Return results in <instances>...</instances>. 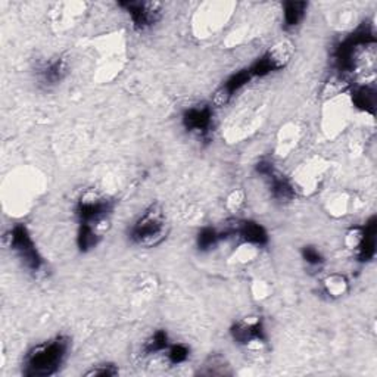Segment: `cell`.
<instances>
[{"label":"cell","mask_w":377,"mask_h":377,"mask_svg":"<svg viewBox=\"0 0 377 377\" xmlns=\"http://www.w3.org/2000/svg\"><path fill=\"white\" fill-rule=\"evenodd\" d=\"M71 348L68 336L58 335L32 347L24 357L23 374L25 377H51L59 373Z\"/></svg>","instance_id":"6da1fadb"},{"label":"cell","mask_w":377,"mask_h":377,"mask_svg":"<svg viewBox=\"0 0 377 377\" xmlns=\"http://www.w3.org/2000/svg\"><path fill=\"white\" fill-rule=\"evenodd\" d=\"M167 235L168 223L159 204L147 206L128 232L130 240L142 248L158 247L159 243L166 240Z\"/></svg>","instance_id":"7a4b0ae2"},{"label":"cell","mask_w":377,"mask_h":377,"mask_svg":"<svg viewBox=\"0 0 377 377\" xmlns=\"http://www.w3.org/2000/svg\"><path fill=\"white\" fill-rule=\"evenodd\" d=\"M376 37L373 30L367 24L359 25L352 35H350L347 39H343L335 49L333 59L338 71L342 74L354 73V70L357 68L359 54H361V49H364L366 46H373Z\"/></svg>","instance_id":"3957f363"},{"label":"cell","mask_w":377,"mask_h":377,"mask_svg":"<svg viewBox=\"0 0 377 377\" xmlns=\"http://www.w3.org/2000/svg\"><path fill=\"white\" fill-rule=\"evenodd\" d=\"M5 242L30 273L39 274L43 271L44 259L24 224H15L9 228V232L5 235Z\"/></svg>","instance_id":"277c9868"},{"label":"cell","mask_w":377,"mask_h":377,"mask_svg":"<svg viewBox=\"0 0 377 377\" xmlns=\"http://www.w3.org/2000/svg\"><path fill=\"white\" fill-rule=\"evenodd\" d=\"M113 211V202L93 189L86 190L75 204V216L80 224H90L101 230Z\"/></svg>","instance_id":"5b68a950"},{"label":"cell","mask_w":377,"mask_h":377,"mask_svg":"<svg viewBox=\"0 0 377 377\" xmlns=\"http://www.w3.org/2000/svg\"><path fill=\"white\" fill-rule=\"evenodd\" d=\"M120 6L125 9L133 27L139 31L154 27L162 18V5L158 2H123Z\"/></svg>","instance_id":"8992f818"},{"label":"cell","mask_w":377,"mask_h":377,"mask_svg":"<svg viewBox=\"0 0 377 377\" xmlns=\"http://www.w3.org/2000/svg\"><path fill=\"white\" fill-rule=\"evenodd\" d=\"M230 335L236 343L245 347H251L255 343L261 345V343L267 340L261 317H245L243 320L235 323L230 329Z\"/></svg>","instance_id":"52a82bcc"},{"label":"cell","mask_w":377,"mask_h":377,"mask_svg":"<svg viewBox=\"0 0 377 377\" xmlns=\"http://www.w3.org/2000/svg\"><path fill=\"white\" fill-rule=\"evenodd\" d=\"M214 123V109L211 105H196L185 111L183 125L189 133L198 135L199 137H206Z\"/></svg>","instance_id":"ba28073f"},{"label":"cell","mask_w":377,"mask_h":377,"mask_svg":"<svg viewBox=\"0 0 377 377\" xmlns=\"http://www.w3.org/2000/svg\"><path fill=\"white\" fill-rule=\"evenodd\" d=\"M68 59L63 56H55L51 61H46L40 65L36 70V78L43 87H55L68 75Z\"/></svg>","instance_id":"9c48e42d"},{"label":"cell","mask_w":377,"mask_h":377,"mask_svg":"<svg viewBox=\"0 0 377 377\" xmlns=\"http://www.w3.org/2000/svg\"><path fill=\"white\" fill-rule=\"evenodd\" d=\"M228 235H236L239 236L245 243L255 245V247H264L268 243V233L264 227L261 224L245 220V221H237L235 225H232L225 232Z\"/></svg>","instance_id":"30bf717a"},{"label":"cell","mask_w":377,"mask_h":377,"mask_svg":"<svg viewBox=\"0 0 377 377\" xmlns=\"http://www.w3.org/2000/svg\"><path fill=\"white\" fill-rule=\"evenodd\" d=\"M252 80H254V77H252L249 68H245V70L233 74L232 77H228L223 83V86L216 92L214 101L212 102H214V105H217V106L225 105L228 101L232 99L236 92H239L242 87L249 85Z\"/></svg>","instance_id":"8fae6325"},{"label":"cell","mask_w":377,"mask_h":377,"mask_svg":"<svg viewBox=\"0 0 377 377\" xmlns=\"http://www.w3.org/2000/svg\"><path fill=\"white\" fill-rule=\"evenodd\" d=\"M376 217H371L364 227H361V239L357 245V248L354 249L357 252L358 261L361 262H369L374 258L376 255Z\"/></svg>","instance_id":"7c38bea8"},{"label":"cell","mask_w":377,"mask_h":377,"mask_svg":"<svg viewBox=\"0 0 377 377\" xmlns=\"http://www.w3.org/2000/svg\"><path fill=\"white\" fill-rule=\"evenodd\" d=\"M268 183H270V192L273 194V198L278 202H290L295 199V187L292 186V183L289 182L288 178H285L283 175L277 174V171L270 175L268 178Z\"/></svg>","instance_id":"4fadbf2b"},{"label":"cell","mask_w":377,"mask_h":377,"mask_svg":"<svg viewBox=\"0 0 377 377\" xmlns=\"http://www.w3.org/2000/svg\"><path fill=\"white\" fill-rule=\"evenodd\" d=\"M99 228L90 225V224H80L78 233H77V247L80 252H89L97 247L101 240Z\"/></svg>","instance_id":"5bb4252c"},{"label":"cell","mask_w":377,"mask_h":377,"mask_svg":"<svg viewBox=\"0 0 377 377\" xmlns=\"http://www.w3.org/2000/svg\"><path fill=\"white\" fill-rule=\"evenodd\" d=\"M352 104L364 112L374 113L376 109V90L373 86H358L352 90Z\"/></svg>","instance_id":"9a60e30c"},{"label":"cell","mask_w":377,"mask_h":377,"mask_svg":"<svg viewBox=\"0 0 377 377\" xmlns=\"http://www.w3.org/2000/svg\"><path fill=\"white\" fill-rule=\"evenodd\" d=\"M308 4L305 2H286L283 5V24L286 28L298 27L305 18Z\"/></svg>","instance_id":"2e32d148"},{"label":"cell","mask_w":377,"mask_h":377,"mask_svg":"<svg viewBox=\"0 0 377 377\" xmlns=\"http://www.w3.org/2000/svg\"><path fill=\"white\" fill-rule=\"evenodd\" d=\"M224 236H227V233H220L216 230V228L205 227L198 233V237H196V245H198L199 251L208 252L211 249H214Z\"/></svg>","instance_id":"e0dca14e"},{"label":"cell","mask_w":377,"mask_h":377,"mask_svg":"<svg viewBox=\"0 0 377 377\" xmlns=\"http://www.w3.org/2000/svg\"><path fill=\"white\" fill-rule=\"evenodd\" d=\"M170 347V339L166 330H156L149 339L143 343L144 355H152L162 351H167Z\"/></svg>","instance_id":"ac0fdd59"},{"label":"cell","mask_w":377,"mask_h":377,"mask_svg":"<svg viewBox=\"0 0 377 377\" xmlns=\"http://www.w3.org/2000/svg\"><path fill=\"white\" fill-rule=\"evenodd\" d=\"M199 374L205 376H225V374H232L230 366L227 364L225 359L220 355L209 357L208 361L204 364V369L199 370Z\"/></svg>","instance_id":"d6986e66"},{"label":"cell","mask_w":377,"mask_h":377,"mask_svg":"<svg viewBox=\"0 0 377 377\" xmlns=\"http://www.w3.org/2000/svg\"><path fill=\"white\" fill-rule=\"evenodd\" d=\"M347 288V278L340 274H333L324 280V290L327 295H330V297H340V295L345 293Z\"/></svg>","instance_id":"ffe728a7"},{"label":"cell","mask_w":377,"mask_h":377,"mask_svg":"<svg viewBox=\"0 0 377 377\" xmlns=\"http://www.w3.org/2000/svg\"><path fill=\"white\" fill-rule=\"evenodd\" d=\"M190 357V348L185 343H175L167 348V359L171 366L186 363Z\"/></svg>","instance_id":"44dd1931"},{"label":"cell","mask_w":377,"mask_h":377,"mask_svg":"<svg viewBox=\"0 0 377 377\" xmlns=\"http://www.w3.org/2000/svg\"><path fill=\"white\" fill-rule=\"evenodd\" d=\"M302 259L311 267H321L324 264V257L316 247H304L302 251Z\"/></svg>","instance_id":"7402d4cb"},{"label":"cell","mask_w":377,"mask_h":377,"mask_svg":"<svg viewBox=\"0 0 377 377\" xmlns=\"http://www.w3.org/2000/svg\"><path fill=\"white\" fill-rule=\"evenodd\" d=\"M120 370L116 364L112 363H104V364H97V366H93L89 371H86V376L87 377H113V376H118Z\"/></svg>","instance_id":"603a6c76"},{"label":"cell","mask_w":377,"mask_h":377,"mask_svg":"<svg viewBox=\"0 0 377 377\" xmlns=\"http://www.w3.org/2000/svg\"><path fill=\"white\" fill-rule=\"evenodd\" d=\"M257 173L259 174V175H262V177H264V178H268L270 175H273L274 173H276V168H274V166H273V162H270V161H266V159H262V161H259L258 163H257Z\"/></svg>","instance_id":"cb8c5ba5"}]
</instances>
